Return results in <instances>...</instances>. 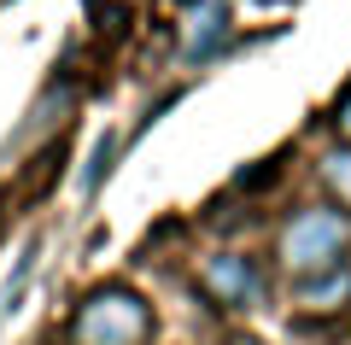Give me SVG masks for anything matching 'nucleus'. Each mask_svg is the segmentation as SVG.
<instances>
[{
	"instance_id": "f257e3e1",
	"label": "nucleus",
	"mask_w": 351,
	"mask_h": 345,
	"mask_svg": "<svg viewBox=\"0 0 351 345\" xmlns=\"http://www.w3.org/2000/svg\"><path fill=\"white\" fill-rule=\"evenodd\" d=\"M346 246H351V217L334 205H304L281 222L276 235V263L287 270V281H316V275L339 270L346 263Z\"/></svg>"
},
{
	"instance_id": "f03ea898",
	"label": "nucleus",
	"mask_w": 351,
	"mask_h": 345,
	"mask_svg": "<svg viewBox=\"0 0 351 345\" xmlns=\"http://www.w3.org/2000/svg\"><path fill=\"white\" fill-rule=\"evenodd\" d=\"M76 345H147L152 340V310L135 287H94L71 316Z\"/></svg>"
},
{
	"instance_id": "7ed1b4c3",
	"label": "nucleus",
	"mask_w": 351,
	"mask_h": 345,
	"mask_svg": "<svg viewBox=\"0 0 351 345\" xmlns=\"http://www.w3.org/2000/svg\"><path fill=\"white\" fill-rule=\"evenodd\" d=\"M199 293L223 310H252L263 298V275L246 252H211L199 263Z\"/></svg>"
},
{
	"instance_id": "20e7f679",
	"label": "nucleus",
	"mask_w": 351,
	"mask_h": 345,
	"mask_svg": "<svg viewBox=\"0 0 351 345\" xmlns=\"http://www.w3.org/2000/svg\"><path fill=\"white\" fill-rule=\"evenodd\" d=\"M234 41V24H228L223 0H205L199 12L188 18V36H182V64H211L217 53Z\"/></svg>"
},
{
	"instance_id": "39448f33",
	"label": "nucleus",
	"mask_w": 351,
	"mask_h": 345,
	"mask_svg": "<svg viewBox=\"0 0 351 345\" xmlns=\"http://www.w3.org/2000/svg\"><path fill=\"white\" fill-rule=\"evenodd\" d=\"M293 293H299V310H339L351 298V270L339 263V270L316 275V281H299Z\"/></svg>"
},
{
	"instance_id": "423d86ee",
	"label": "nucleus",
	"mask_w": 351,
	"mask_h": 345,
	"mask_svg": "<svg viewBox=\"0 0 351 345\" xmlns=\"http://www.w3.org/2000/svg\"><path fill=\"white\" fill-rule=\"evenodd\" d=\"M36 263H41V240H24V252H18V270L6 275V287H0V322L18 316V305H24V287H29V275H36Z\"/></svg>"
},
{
	"instance_id": "0eeeda50",
	"label": "nucleus",
	"mask_w": 351,
	"mask_h": 345,
	"mask_svg": "<svg viewBox=\"0 0 351 345\" xmlns=\"http://www.w3.org/2000/svg\"><path fill=\"white\" fill-rule=\"evenodd\" d=\"M316 176H322L334 211H346V217H351V147H334L322 164H316Z\"/></svg>"
},
{
	"instance_id": "6e6552de",
	"label": "nucleus",
	"mask_w": 351,
	"mask_h": 345,
	"mask_svg": "<svg viewBox=\"0 0 351 345\" xmlns=\"http://www.w3.org/2000/svg\"><path fill=\"white\" fill-rule=\"evenodd\" d=\"M112 158H117V135H100L94 141V158H88V170H82V193H94V187L112 176Z\"/></svg>"
},
{
	"instance_id": "1a4fd4ad",
	"label": "nucleus",
	"mask_w": 351,
	"mask_h": 345,
	"mask_svg": "<svg viewBox=\"0 0 351 345\" xmlns=\"http://www.w3.org/2000/svg\"><path fill=\"white\" fill-rule=\"evenodd\" d=\"M328 123H334V135L351 147V82L339 88V99H334V117H328Z\"/></svg>"
}]
</instances>
